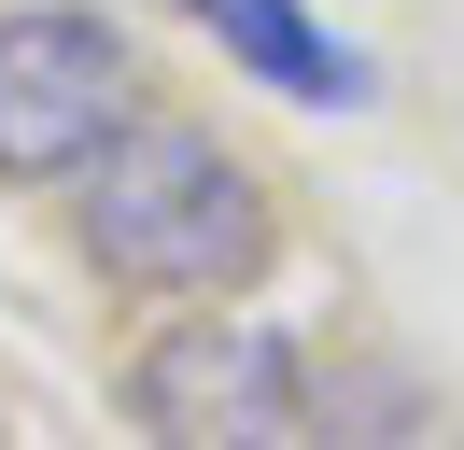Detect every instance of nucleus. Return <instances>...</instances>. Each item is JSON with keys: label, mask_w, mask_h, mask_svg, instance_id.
<instances>
[{"label": "nucleus", "mask_w": 464, "mask_h": 450, "mask_svg": "<svg viewBox=\"0 0 464 450\" xmlns=\"http://www.w3.org/2000/svg\"><path fill=\"white\" fill-rule=\"evenodd\" d=\"M310 422H338V436H352V422H366V436H422L436 394L394 380V366H366V380H310Z\"/></svg>", "instance_id": "nucleus-5"}, {"label": "nucleus", "mask_w": 464, "mask_h": 450, "mask_svg": "<svg viewBox=\"0 0 464 450\" xmlns=\"http://www.w3.org/2000/svg\"><path fill=\"white\" fill-rule=\"evenodd\" d=\"M85 253L141 296H239L267 268V197L211 127H155L127 112L85 155Z\"/></svg>", "instance_id": "nucleus-1"}, {"label": "nucleus", "mask_w": 464, "mask_h": 450, "mask_svg": "<svg viewBox=\"0 0 464 450\" xmlns=\"http://www.w3.org/2000/svg\"><path fill=\"white\" fill-rule=\"evenodd\" d=\"M127 43L99 15H0V183H71L127 127Z\"/></svg>", "instance_id": "nucleus-3"}, {"label": "nucleus", "mask_w": 464, "mask_h": 450, "mask_svg": "<svg viewBox=\"0 0 464 450\" xmlns=\"http://www.w3.org/2000/svg\"><path fill=\"white\" fill-rule=\"evenodd\" d=\"M127 408H141V436H183V450H295L310 366L282 324H169L127 366Z\"/></svg>", "instance_id": "nucleus-2"}, {"label": "nucleus", "mask_w": 464, "mask_h": 450, "mask_svg": "<svg viewBox=\"0 0 464 450\" xmlns=\"http://www.w3.org/2000/svg\"><path fill=\"white\" fill-rule=\"evenodd\" d=\"M198 15L226 28V56H239L254 84H282V99H366V56L324 43L310 0H198Z\"/></svg>", "instance_id": "nucleus-4"}]
</instances>
